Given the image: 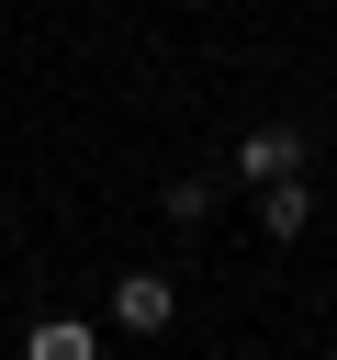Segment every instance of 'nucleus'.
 I'll use <instances>...</instances> for the list:
<instances>
[{
    "label": "nucleus",
    "mask_w": 337,
    "mask_h": 360,
    "mask_svg": "<svg viewBox=\"0 0 337 360\" xmlns=\"http://www.w3.org/2000/svg\"><path fill=\"white\" fill-rule=\"evenodd\" d=\"M168 315H180V281H157V270H124V281H112V326H124V338H157Z\"/></svg>",
    "instance_id": "1"
},
{
    "label": "nucleus",
    "mask_w": 337,
    "mask_h": 360,
    "mask_svg": "<svg viewBox=\"0 0 337 360\" xmlns=\"http://www.w3.org/2000/svg\"><path fill=\"white\" fill-rule=\"evenodd\" d=\"M292 169H303V135H292V124H247V135H236V180H247V191H258V180H292Z\"/></svg>",
    "instance_id": "2"
},
{
    "label": "nucleus",
    "mask_w": 337,
    "mask_h": 360,
    "mask_svg": "<svg viewBox=\"0 0 337 360\" xmlns=\"http://www.w3.org/2000/svg\"><path fill=\"white\" fill-rule=\"evenodd\" d=\"M258 225H270V236H303V225H315V191H303V169H292V180H258Z\"/></svg>",
    "instance_id": "3"
},
{
    "label": "nucleus",
    "mask_w": 337,
    "mask_h": 360,
    "mask_svg": "<svg viewBox=\"0 0 337 360\" xmlns=\"http://www.w3.org/2000/svg\"><path fill=\"white\" fill-rule=\"evenodd\" d=\"M22 360H101V338H90L79 315H45V326L22 338Z\"/></svg>",
    "instance_id": "4"
}]
</instances>
